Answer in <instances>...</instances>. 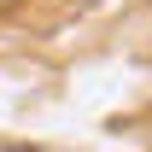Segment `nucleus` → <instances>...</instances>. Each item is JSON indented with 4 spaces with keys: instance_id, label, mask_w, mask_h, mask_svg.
<instances>
[]
</instances>
